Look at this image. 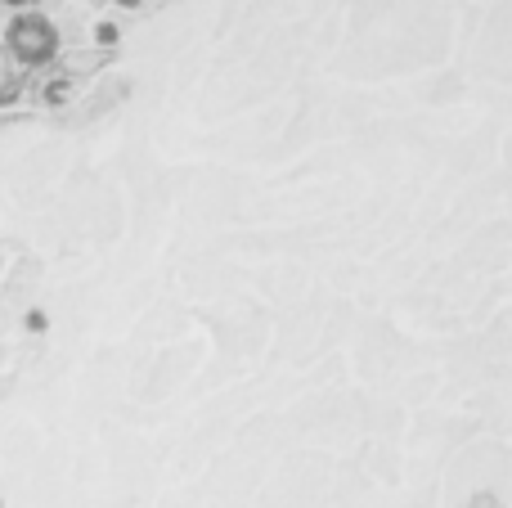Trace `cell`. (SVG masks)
<instances>
[{
	"instance_id": "obj_2",
	"label": "cell",
	"mask_w": 512,
	"mask_h": 508,
	"mask_svg": "<svg viewBox=\"0 0 512 508\" xmlns=\"http://www.w3.org/2000/svg\"><path fill=\"white\" fill-rule=\"evenodd\" d=\"M117 5H126V9H135V5H140V0H117Z\"/></svg>"
},
{
	"instance_id": "obj_1",
	"label": "cell",
	"mask_w": 512,
	"mask_h": 508,
	"mask_svg": "<svg viewBox=\"0 0 512 508\" xmlns=\"http://www.w3.org/2000/svg\"><path fill=\"white\" fill-rule=\"evenodd\" d=\"M9 50L23 63H45L59 50V32H54V23L41 14H18L14 23H9Z\"/></svg>"
},
{
	"instance_id": "obj_3",
	"label": "cell",
	"mask_w": 512,
	"mask_h": 508,
	"mask_svg": "<svg viewBox=\"0 0 512 508\" xmlns=\"http://www.w3.org/2000/svg\"><path fill=\"white\" fill-rule=\"evenodd\" d=\"M5 5H32V0H5Z\"/></svg>"
}]
</instances>
